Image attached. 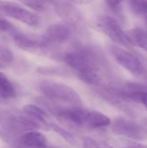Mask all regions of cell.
Returning <instances> with one entry per match:
<instances>
[{
  "label": "cell",
  "mask_w": 147,
  "mask_h": 148,
  "mask_svg": "<svg viewBox=\"0 0 147 148\" xmlns=\"http://www.w3.org/2000/svg\"><path fill=\"white\" fill-rule=\"evenodd\" d=\"M63 60L86 83L96 87L108 85L107 64L97 49L79 47L66 53Z\"/></svg>",
  "instance_id": "6da1fadb"
},
{
  "label": "cell",
  "mask_w": 147,
  "mask_h": 148,
  "mask_svg": "<svg viewBox=\"0 0 147 148\" xmlns=\"http://www.w3.org/2000/svg\"><path fill=\"white\" fill-rule=\"evenodd\" d=\"M38 128H41L39 124L23 112L12 109L0 111V138L14 148L23 134Z\"/></svg>",
  "instance_id": "7a4b0ae2"
},
{
  "label": "cell",
  "mask_w": 147,
  "mask_h": 148,
  "mask_svg": "<svg viewBox=\"0 0 147 148\" xmlns=\"http://www.w3.org/2000/svg\"><path fill=\"white\" fill-rule=\"evenodd\" d=\"M39 89L44 97L55 103H65L69 107H81V100L72 88L55 82L44 81L39 85Z\"/></svg>",
  "instance_id": "3957f363"
},
{
  "label": "cell",
  "mask_w": 147,
  "mask_h": 148,
  "mask_svg": "<svg viewBox=\"0 0 147 148\" xmlns=\"http://www.w3.org/2000/svg\"><path fill=\"white\" fill-rule=\"evenodd\" d=\"M105 90L125 101H133L143 105L147 109V85L133 82L122 84L110 83Z\"/></svg>",
  "instance_id": "277c9868"
},
{
  "label": "cell",
  "mask_w": 147,
  "mask_h": 148,
  "mask_svg": "<svg viewBox=\"0 0 147 148\" xmlns=\"http://www.w3.org/2000/svg\"><path fill=\"white\" fill-rule=\"evenodd\" d=\"M110 51L116 62L134 76L147 82V69L141 61L130 51L116 45L110 47Z\"/></svg>",
  "instance_id": "5b68a950"
},
{
  "label": "cell",
  "mask_w": 147,
  "mask_h": 148,
  "mask_svg": "<svg viewBox=\"0 0 147 148\" xmlns=\"http://www.w3.org/2000/svg\"><path fill=\"white\" fill-rule=\"evenodd\" d=\"M112 132L120 136H124L133 140L139 141L147 138V130L136 121L125 117H118L111 123Z\"/></svg>",
  "instance_id": "8992f818"
},
{
  "label": "cell",
  "mask_w": 147,
  "mask_h": 148,
  "mask_svg": "<svg viewBox=\"0 0 147 148\" xmlns=\"http://www.w3.org/2000/svg\"><path fill=\"white\" fill-rule=\"evenodd\" d=\"M97 25L105 35L117 44L126 48L133 46L127 39L126 31L122 29L120 23L114 17L108 15H101L97 19Z\"/></svg>",
  "instance_id": "52a82bcc"
},
{
  "label": "cell",
  "mask_w": 147,
  "mask_h": 148,
  "mask_svg": "<svg viewBox=\"0 0 147 148\" xmlns=\"http://www.w3.org/2000/svg\"><path fill=\"white\" fill-rule=\"evenodd\" d=\"M0 12L31 27H36L40 23L38 15L16 3L0 1Z\"/></svg>",
  "instance_id": "ba28073f"
},
{
  "label": "cell",
  "mask_w": 147,
  "mask_h": 148,
  "mask_svg": "<svg viewBox=\"0 0 147 148\" xmlns=\"http://www.w3.org/2000/svg\"><path fill=\"white\" fill-rule=\"evenodd\" d=\"M57 16L68 25L77 26L82 20L83 16L80 10L69 1L55 0L53 3Z\"/></svg>",
  "instance_id": "9c48e42d"
},
{
  "label": "cell",
  "mask_w": 147,
  "mask_h": 148,
  "mask_svg": "<svg viewBox=\"0 0 147 148\" xmlns=\"http://www.w3.org/2000/svg\"><path fill=\"white\" fill-rule=\"evenodd\" d=\"M70 34L71 30L66 23H54L49 25L42 35V49L65 42L70 37Z\"/></svg>",
  "instance_id": "30bf717a"
},
{
  "label": "cell",
  "mask_w": 147,
  "mask_h": 148,
  "mask_svg": "<svg viewBox=\"0 0 147 148\" xmlns=\"http://www.w3.org/2000/svg\"><path fill=\"white\" fill-rule=\"evenodd\" d=\"M13 42L15 44L24 50L42 49V36H37L30 33H24L19 30H16L12 35Z\"/></svg>",
  "instance_id": "8fae6325"
},
{
  "label": "cell",
  "mask_w": 147,
  "mask_h": 148,
  "mask_svg": "<svg viewBox=\"0 0 147 148\" xmlns=\"http://www.w3.org/2000/svg\"><path fill=\"white\" fill-rule=\"evenodd\" d=\"M49 147L46 137L35 130L23 134L19 138L15 148H49Z\"/></svg>",
  "instance_id": "7c38bea8"
},
{
  "label": "cell",
  "mask_w": 147,
  "mask_h": 148,
  "mask_svg": "<svg viewBox=\"0 0 147 148\" xmlns=\"http://www.w3.org/2000/svg\"><path fill=\"white\" fill-rule=\"evenodd\" d=\"M23 112L30 116L32 119H34L40 126L41 128H43L45 130H49L50 128L49 123L47 121L46 113L38 106L33 105V104H28L23 106Z\"/></svg>",
  "instance_id": "4fadbf2b"
},
{
  "label": "cell",
  "mask_w": 147,
  "mask_h": 148,
  "mask_svg": "<svg viewBox=\"0 0 147 148\" xmlns=\"http://www.w3.org/2000/svg\"><path fill=\"white\" fill-rule=\"evenodd\" d=\"M128 41L133 46H137L147 51V30L136 27L126 31Z\"/></svg>",
  "instance_id": "5bb4252c"
},
{
  "label": "cell",
  "mask_w": 147,
  "mask_h": 148,
  "mask_svg": "<svg viewBox=\"0 0 147 148\" xmlns=\"http://www.w3.org/2000/svg\"><path fill=\"white\" fill-rule=\"evenodd\" d=\"M111 123V120L105 114L97 111H88L86 127L101 128L110 126Z\"/></svg>",
  "instance_id": "9a60e30c"
},
{
  "label": "cell",
  "mask_w": 147,
  "mask_h": 148,
  "mask_svg": "<svg viewBox=\"0 0 147 148\" xmlns=\"http://www.w3.org/2000/svg\"><path fill=\"white\" fill-rule=\"evenodd\" d=\"M16 96V91L12 82L8 77L0 72V98L3 100H11Z\"/></svg>",
  "instance_id": "2e32d148"
},
{
  "label": "cell",
  "mask_w": 147,
  "mask_h": 148,
  "mask_svg": "<svg viewBox=\"0 0 147 148\" xmlns=\"http://www.w3.org/2000/svg\"><path fill=\"white\" fill-rule=\"evenodd\" d=\"M129 6L133 14L137 16H147V0H128Z\"/></svg>",
  "instance_id": "e0dca14e"
},
{
  "label": "cell",
  "mask_w": 147,
  "mask_h": 148,
  "mask_svg": "<svg viewBox=\"0 0 147 148\" xmlns=\"http://www.w3.org/2000/svg\"><path fill=\"white\" fill-rule=\"evenodd\" d=\"M49 127H50L51 129H53L55 133H57L61 137H62V138H63L67 142H68L69 144L74 145V146L77 145V141H76L75 136L72 135L70 133H68V132L67 130H65L64 128H62V127L57 126V125L55 124V123H49Z\"/></svg>",
  "instance_id": "ac0fdd59"
},
{
  "label": "cell",
  "mask_w": 147,
  "mask_h": 148,
  "mask_svg": "<svg viewBox=\"0 0 147 148\" xmlns=\"http://www.w3.org/2000/svg\"><path fill=\"white\" fill-rule=\"evenodd\" d=\"M14 56L12 51L5 46L0 45V61H2L6 65H9L12 62Z\"/></svg>",
  "instance_id": "d6986e66"
},
{
  "label": "cell",
  "mask_w": 147,
  "mask_h": 148,
  "mask_svg": "<svg viewBox=\"0 0 147 148\" xmlns=\"http://www.w3.org/2000/svg\"><path fill=\"white\" fill-rule=\"evenodd\" d=\"M16 30V29L11 23L0 17V34L9 33L10 35H12Z\"/></svg>",
  "instance_id": "ffe728a7"
},
{
  "label": "cell",
  "mask_w": 147,
  "mask_h": 148,
  "mask_svg": "<svg viewBox=\"0 0 147 148\" xmlns=\"http://www.w3.org/2000/svg\"><path fill=\"white\" fill-rule=\"evenodd\" d=\"M20 1H22L24 4H26L27 6H29V8L36 11H41L45 7L44 6L45 4L41 3L39 0H20Z\"/></svg>",
  "instance_id": "44dd1931"
},
{
  "label": "cell",
  "mask_w": 147,
  "mask_h": 148,
  "mask_svg": "<svg viewBox=\"0 0 147 148\" xmlns=\"http://www.w3.org/2000/svg\"><path fill=\"white\" fill-rule=\"evenodd\" d=\"M83 147L84 148H100L96 140L90 137L83 138Z\"/></svg>",
  "instance_id": "7402d4cb"
},
{
  "label": "cell",
  "mask_w": 147,
  "mask_h": 148,
  "mask_svg": "<svg viewBox=\"0 0 147 148\" xmlns=\"http://www.w3.org/2000/svg\"><path fill=\"white\" fill-rule=\"evenodd\" d=\"M123 0H105L106 3L110 7V8H113V9H115L117 8L118 6H120V4L121 3Z\"/></svg>",
  "instance_id": "603a6c76"
},
{
  "label": "cell",
  "mask_w": 147,
  "mask_h": 148,
  "mask_svg": "<svg viewBox=\"0 0 147 148\" xmlns=\"http://www.w3.org/2000/svg\"><path fill=\"white\" fill-rule=\"evenodd\" d=\"M68 1L75 4H88V3H92L94 0H68Z\"/></svg>",
  "instance_id": "cb8c5ba5"
},
{
  "label": "cell",
  "mask_w": 147,
  "mask_h": 148,
  "mask_svg": "<svg viewBox=\"0 0 147 148\" xmlns=\"http://www.w3.org/2000/svg\"><path fill=\"white\" fill-rule=\"evenodd\" d=\"M39 1L41 3H42L43 4H45V3H51V4H53L55 0H39Z\"/></svg>",
  "instance_id": "d4e9b609"
},
{
  "label": "cell",
  "mask_w": 147,
  "mask_h": 148,
  "mask_svg": "<svg viewBox=\"0 0 147 148\" xmlns=\"http://www.w3.org/2000/svg\"><path fill=\"white\" fill-rule=\"evenodd\" d=\"M7 65L5 64V63H3L2 61H0V69H3V68H5Z\"/></svg>",
  "instance_id": "484cf974"
},
{
  "label": "cell",
  "mask_w": 147,
  "mask_h": 148,
  "mask_svg": "<svg viewBox=\"0 0 147 148\" xmlns=\"http://www.w3.org/2000/svg\"><path fill=\"white\" fill-rule=\"evenodd\" d=\"M126 148H136V147H134V144H133V143H132V144H130V145H129V146H128Z\"/></svg>",
  "instance_id": "4316f807"
},
{
  "label": "cell",
  "mask_w": 147,
  "mask_h": 148,
  "mask_svg": "<svg viewBox=\"0 0 147 148\" xmlns=\"http://www.w3.org/2000/svg\"><path fill=\"white\" fill-rule=\"evenodd\" d=\"M145 22H146V30H147V16H145Z\"/></svg>",
  "instance_id": "83f0119b"
},
{
  "label": "cell",
  "mask_w": 147,
  "mask_h": 148,
  "mask_svg": "<svg viewBox=\"0 0 147 148\" xmlns=\"http://www.w3.org/2000/svg\"><path fill=\"white\" fill-rule=\"evenodd\" d=\"M49 148H59V147H50V146H49Z\"/></svg>",
  "instance_id": "f1b7e54d"
}]
</instances>
